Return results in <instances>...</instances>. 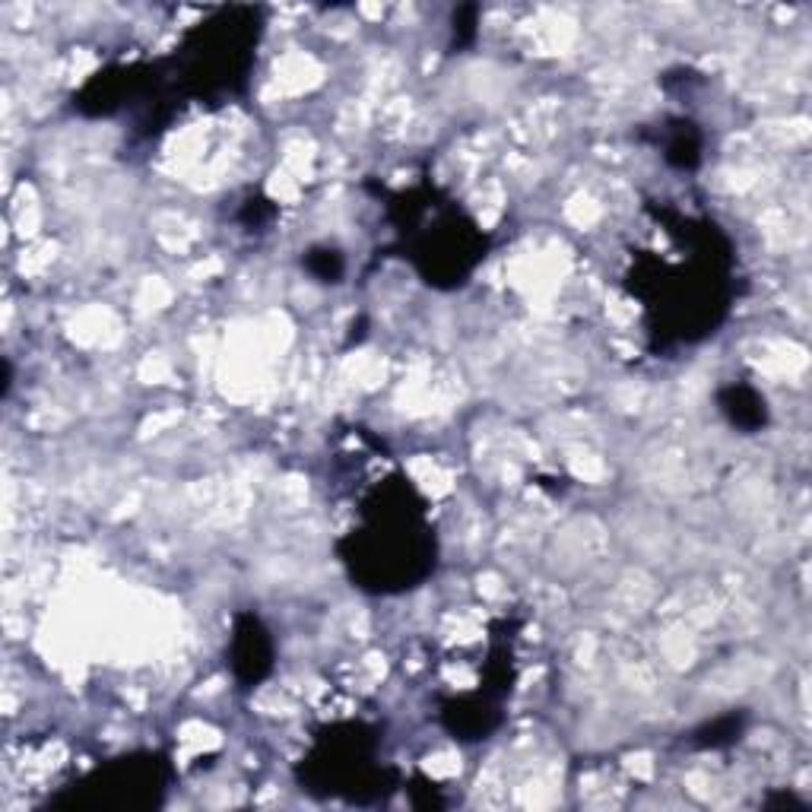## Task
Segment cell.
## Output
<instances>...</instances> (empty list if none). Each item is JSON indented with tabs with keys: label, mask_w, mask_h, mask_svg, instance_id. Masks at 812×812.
<instances>
[{
	"label": "cell",
	"mask_w": 812,
	"mask_h": 812,
	"mask_svg": "<svg viewBox=\"0 0 812 812\" xmlns=\"http://www.w3.org/2000/svg\"><path fill=\"white\" fill-rule=\"evenodd\" d=\"M740 733V721L736 717H721V721H714V727H705L698 736H701V746H724V743H733V736Z\"/></svg>",
	"instance_id": "obj_5"
},
{
	"label": "cell",
	"mask_w": 812,
	"mask_h": 812,
	"mask_svg": "<svg viewBox=\"0 0 812 812\" xmlns=\"http://www.w3.org/2000/svg\"><path fill=\"white\" fill-rule=\"evenodd\" d=\"M667 162L676 165V169H695L701 159V140L692 131V124H679L673 137L667 140Z\"/></svg>",
	"instance_id": "obj_3"
},
{
	"label": "cell",
	"mask_w": 812,
	"mask_h": 812,
	"mask_svg": "<svg viewBox=\"0 0 812 812\" xmlns=\"http://www.w3.org/2000/svg\"><path fill=\"white\" fill-rule=\"evenodd\" d=\"M229 657H232L235 676L242 679L245 686H254V682H261L273 670V641L254 613H242L235 619Z\"/></svg>",
	"instance_id": "obj_1"
},
{
	"label": "cell",
	"mask_w": 812,
	"mask_h": 812,
	"mask_svg": "<svg viewBox=\"0 0 812 812\" xmlns=\"http://www.w3.org/2000/svg\"><path fill=\"white\" fill-rule=\"evenodd\" d=\"M308 270L324 283H337V276L343 273V257L337 251H315L308 257Z\"/></svg>",
	"instance_id": "obj_4"
},
{
	"label": "cell",
	"mask_w": 812,
	"mask_h": 812,
	"mask_svg": "<svg viewBox=\"0 0 812 812\" xmlns=\"http://www.w3.org/2000/svg\"><path fill=\"white\" fill-rule=\"evenodd\" d=\"M721 410L743 432H759L768 422V406L759 391H752L746 384H730L721 391Z\"/></svg>",
	"instance_id": "obj_2"
}]
</instances>
